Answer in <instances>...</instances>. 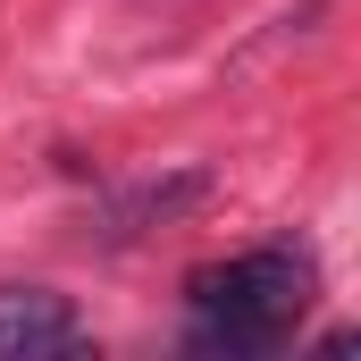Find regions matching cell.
Wrapping results in <instances>:
<instances>
[{"label": "cell", "mask_w": 361, "mask_h": 361, "mask_svg": "<svg viewBox=\"0 0 361 361\" xmlns=\"http://www.w3.org/2000/svg\"><path fill=\"white\" fill-rule=\"evenodd\" d=\"M85 328H76V302L51 294V286H0V361H51L76 353Z\"/></svg>", "instance_id": "obj_2"}, {"label": "cell", "mask_w": 361, "mask_h": 361, "mask_svg": "<svg viewBox=\"0 0 361 361\" xmlns=\"http://www.w3.org/2000/svg\"><path fill=\"white\" fill-rule=\"evenodd\" d=\"M185 302H193V353H227V361H252L277 353L286 328L302 319L311 302V261L294 244H261L244 261H219V269H193L185 277Z\"/></svg>", "instance_id": "obj_1"}]
</instances>
